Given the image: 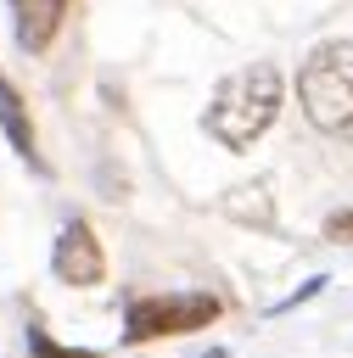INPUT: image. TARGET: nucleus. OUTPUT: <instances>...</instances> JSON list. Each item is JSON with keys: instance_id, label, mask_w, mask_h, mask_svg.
<instances>
[{"instance_id": "obj_1", "label": "nucleus", "mask_w": 353, "mask_h": 358, "mask_svg": "<svg viewBox=\"0 0 353 358\" xmlns=\"http://www.w3.org/2000/svg\"><path fill=\"white\" fill-rule=\"evenodd\" d=\"M280 101H286V78L275 62H247L235 67L213 101H207V134L224 145V151H247L275 117H280Z\"/></svg>"}, {"instance_id": "obj_2", "label": "nucleus", "mask_w": 353, "mask_h": 358, "mask_svg": "<svg viewBox=\"0 0 353 358\" xmlns=\"http://www.w3.org/2000/svg\"><path fill=\"white\" fill-rule=\"evenodd\" d=\"M297 101L319 134L353 140V39H325L297 73Z\"/></svg>"}, {"instance_id": "obj_3", "label": "nucleus", "mask_w": 353, "mask_h": 358, "mask_svg": "<svg viewBox=\"0 0 353 358\" xmlns=\"http://www.w3.org/2000/svg\"><path fill=\"white\" fill-rule=\"evenodd\" d=\"M219 319V296L213 291H134L129 313H123V341H157V336H185Z\"/></svg>"}, {"instance_id": "obj_4", "label": "nucleus", "mask_w": 353, "mask_h": 358, "mask_svg": "<svg viewBox=\"0 0 353 358\" xmlns=\"http://www.w3.org/2000/svg\"><path fill=\"white\" fill-rule=\"evenodd\" d=\"M50 268H56V280H67V285H101V280H106V252H101L90 218H67V224H62L56 252H50Z\"/></svg>"}, {"instance_id": "obj_5", "label": "nucleus", "mask_w": 353, "mask_h": 358, "mask_svg": "<svg viewBox=\"0 0 353 358\" xmlns=\"http://www.w3.org/2000/svg\"><path fill=\"white\" fill-rule=\"evenodd\" d=\"M67 11H73V0H11V17H17V45H22L28 56H45V50H50V39L62 34Z\"/></svg>"}, {"instance_id": "obj_6", "label": "nucleus", "mask_w": 353, "mask_h": 358, "mask_svg": "<svg viewBox=\"0 0 353 358\" xmlns=\"http://www.w3.org/2000/svg\"><path fill=\"white\" fill-rule=\"evenodd\" d=\"M0 129H6V140H11V151H17V157L39 162V151H34V117H28V106H22V95L11 90V78H6V73H0Z\"/></svg>"}, {"instance_id": "obj_7", "label": "nucleus", "mask_w": 353, "mask_h": 358, "mask_svg": "<svg viewBox=\"0 0 353 358\" xmlns=\"http://www.w3.org/2000/svg\"><path fill=\"white\" fill-rule=\"evenodd\" d=\"M224 213H235V218H258V224H269V185H241L230 201H224Z\"/></svg>"}, {"instance_id": "obj_8", "label": "nucleus", "mask_w": 353, "mask_h": 358, "mask_svg": "<svg viewBox=\"0 0 353 358\" xmlns=\"http://www.w3.org/2000/svg\"><path fill=\"white\" fill-rule=\"evenodd\" d=\"M28 347H34V358H101V352H90V347H56L39 319H28Z\"/></svg>"}, {"instance_id": "obj_9", "label": "nucleus", "mask_w": 353, "mask_h": 358, "mask_svg": "<svg viewBox=\"0 0 353 358\" xmlns=\"http://www.w3.org/2000/svg\"><path fill=\"white\" fill-rule=\"evenodd\" d=\"M325 235H331V241H353V213H336V218L325 224Z\"/></svg>"}, {"instance_id": "obj_10", "label": "nucleus", "mask_w": 353, "mask_h": 358, "mask_svg": "<svg viewBox=\"0 0 353 358\" xmlns=\"http://www.w3.org/2000/svg\"><path fill=\"white\" fill-rule=\"evenodd\" d=\"M207 358H230V352H207Z\"/></svg>"}]
</instances>
